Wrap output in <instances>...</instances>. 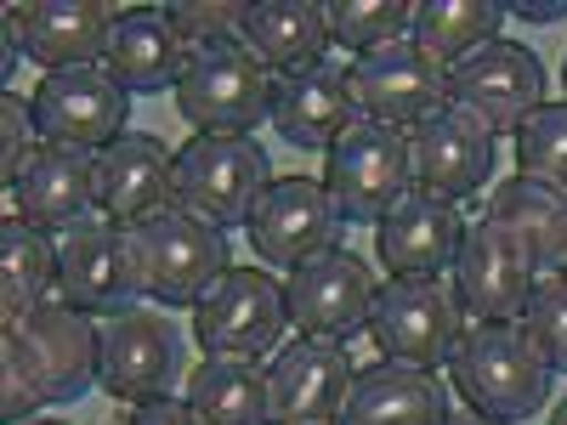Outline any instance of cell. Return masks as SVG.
I'll use <instances>...</instances> for the list:
<instances>
[{
    "label": "cell",
    "mask_w": 567,
    "mask_h": 425,
    "mask_svg": "<svg viewBox=\"0 0 567 425\" xmlns=\"http://www.w3.org/2000/svg\"><path fill=\"white\" fill-rule=\"evenodd\" d=\"M103 374V329L69 301H40L0 323V414L7 425L34 419V408L80 403Z\"/></svg>",
    "instance_id": "cell-1"
},
{
    "label": "cell",
    "mask_w": 567,
    "mask_h": 425,
    "mask_svg": "<svg viewBox=\"0 0 567 425\" xmlns=\"http://www.w3.org/2000/svg\"><path fill=\"white\" fill-rule=\"evenodd\" d=\"M449 374L465 408H477L499 425H523L550 397V369L523 335V323H465Z\"/></svg>",
    "instance_id": "cell-2"
},
{
    "label": "cell",
    "mask_w": 567,
    "mask_h": 425,
    "mask_svg": "<svg viewBox=\"0 0 567 425\" xmlns=\"http://www.w3.org/2000/svg\"><path fill=\"white\" fill-rule=\"evenodd\" d=\"M131 261H136L142 301H159V307H199L233 272L227 232L199 221L194 210H182V205H171V210L131 227Z\"/></svg>",
    "instance_id": "cell-3"
},
{
    "label": "cell",
    "mask_w": 567,
    "mask_h": 425,
    "mask_svg": "<svg viewBox=\"0 0 567 425\" xmlns=\"http://www.w3.org/2000/svg\"><path fill=\"white\" fill-rule=\"evenodd\" d=\"M176 114L194 136H256V125L272 120V69L245 40L199 45L176 85Z\"/></svg>",
    "instance_id": "cell-4"
},
{
    "label": "cell",
    "mask_w": 567,
    "mask_h": 425,
    "mask_svg": "<svg viewBox=\"0 0 567 425\" xmlns=\"http://www.w3.org/2000/svg\"><path fill=\"white\" fill-rule=\"evenodd\" d=\"M267 187L272 165L256 136H194L176 148V205L221 232L250 227Z\"/></svg>",
    "instance_id": "cell-5"
},
{
    "label": "cell",
    "mask_w": 567,
    "mask_h": 425,
    "mask_svg": "<svg viewBox=\"0 0 567 425\" xmlns=\"http://www.w3.org/2000/svg\"><path fill=\"white\" fill-rule=\"evenodd\" d=\"M414 187L409 170V136L381 120H352L323 154V194L336 199L341 221H374L381 227L386 210Z\"/></svg>",
    "instance_id": "cell-6"
},
{
    "label": "cell",
    "mask_w": 567,
    "mask_h": 425,
    "mask_svg": "<svg viewBox=\"0 0 567 425\" xmlns=\"http://www.w3.org/2000/svg\"><path fill=\"white\" fill-rule=\"evenodd\" d=\"M460 335H465V307L454 296V283H443V278H392L374 296L369 341L386 363L437 374L454 357Z\"/></svg>",
    "instance_id": "cell-7"
},
{
    "label": "cell",
    "mask_w": 567,
    "mask_h": 425,
    "mask_svg": "<svg viewBox=\"0 0 567 425\" xmlns=\"http://www.w3.org/2000/svg\"><path fill=\"white\" fill-rule=\"evenodd\" d=\"M449 103L465 108L488 136H516L539 108H545V63L528 52L523 40H488L483 52L449 69Z\"/></svg>",
    "instance_id": "cell-8"
},
{
    "label": "cell",
    "mask_w": 567,
    "mask_h": 425,
    "mask_svg": "<svg viewBox=\"0 0 567 425\" xmlns=\"http://www.w3.org/2000/svg\"><path fill=\"white\" fill-rule=\"evenodd\" d=\"M58 301L85 318H120L142 301L136 261H131V227L91 216L58 239Z\"/></svg>",
    "instance_id": "cell-9"
},
{
    "label": "cell",
    "mask_w": 567,
    "mask_h": 425,
    "mask_svg": "<svg viewBox=\"0 0 567 425\" xmlns=\"http://www.w3.org/2000/svg\"><path fill=\"white\" fill-rule=\"evenodd\" d=\"M374 296H381V283H374L369 261H358L347 250H329V256L290 272V283H284V312H290L296 335L347 346L352 335H369Z\"/></svg>",
    "instance_id": "cell-10"
},
{
    "label": "cell",
    "mask_w": 567,
    "mask_h": 425,
    "mask_svg": "<svg viewBox=\"0 0 567 425\" xmlns=\"http://www.w3.org/2000/svg\"><path fill=\"white\" fill-rule=\"evenodd\" d=\"M284 323V283L261 267H233L194 307V341L205 357H261L278 346Z\"/></svg>",
    "instance_id": "cell-11"
},
{
    "label": "cell",
    "mask_w": 567,
    "mask_h": 425,
    "mask_svg": "<svg viewBox=\"0 0 567 425\" xmlns=\"http://www.w3.org/2000/svg\"><path fill=\"white\" fill-rule=\"evenodd\" d=\"M29 108H34L40 142L103 154L109 142L125 136L131 91H120V80H114L103 63H97V69H63V74H45V80L34 85Z\"/></svg>",
    "instance_id": "cell-12"
},
{
    "label": "cell",
    "mask_w": 567,
    "mask_h": 425,
    "mask_svg": "<svg viewBox=\"0 0 567 425\" xmlns=\"http://www.w3.org/2000/svg\"><path fill=\"white\" fill-rule=\"evenodd\" d=\"M341 239V210L323 194V182L312 176H272V187L261 194L256 216H250V245L267 267L296 272L318 256H329Z\"/></svg>",
    "instance_id": "cell-13"
},
{
    "label": "cell",
    "mask_w": 567,
    "mask_h": 425,
    "mask_svg": "<svg viewBox=\"0 0 567 425\" xmlns=\"http://www.w3.org/2000/svg\"><path fill=\"white\" fill-rule=\"evenodd\" d=\"M187 381L182 374V335L148 307H131L103 323V374L97 386L120 403H159Z\"/></svg>",
    "instance_id": "cell-14"
},
{
    "label": "cell",
    "mask_w": 567,
    "mask_h": 425,
    "mask_svg": "<svg viewBox=\"0 0 567 425\" xmlns=\"http://www.w3.org/2000/svg\"><path fill=\"white\" fill-rule=\"evenodd\" d=\"M449 272H454V296L471 312V323H523L534 301V267L505 227H494L488 216L465 221V239Z\"/></svg>",
    "instance_id": "cell-15"
},
{
    "label": "cell",
    "mask_w": 567,
    "mask_h": 425,
    "mask_svg": "<svg viewBox=\"0 0 567 425\" xmlns=\"http://www.w3.org/2000/svg\"><path fill=\"white\" fill-rule=\"evenodd\" d=\"M352 103L363 120H381V125H420L449 108V69L420 52L414 40H398V45H381L352 63Z\"/></svg>",
    "instance_id": "cell-16"
},
{
    "label": "cell",
    "mask_w": 567,
    "mask_h": 425,
    "mask_svg": "<svg viewBox=\"0 0 567 425\" xmlns=\"http://www.w3.org/2000/svg\"><path fill=\"white\" fill-rule=\"evenodd\" d=\"M176 205V148L154 131H125L97 154V216L136 227Z\"/></svg>",
    "instance_id": "cell-17"
},
{
    "label": "cell",
    "mask_w": 567,
    "mask_h": 425,
    "mask_svg": "<svg viewBox=\"0 0 567 425\" xmlns=\"http://www.w3.org/2000/svg\"><path fill=\"white\" fill-rule=\"evenodd\" d=\"M409 170L414 187L437 199H477V187L494 176V136L465 108H443L409 131Z\"/></svg>",
    "instance_id": "cell-18"
},
{
    "label": "cell",
    "mask_w": 567,
    "mask_h": 425,
    "mask_svg": "<svg viewBox=\"0 0 567 425\" xmlns=\"http://www.w3.org/2000/svg\"><path fill=\"white\" fill-rule=\"evenodd\" d=\"M352 357L336 341L301 335L296 346H284L267 369L272 386V425H341L347 392H352Z\"/></svg>",
    "instance_id": "cell-19"
},
{
    "label": "cell",
    "mask_w": 567,
    "mask_h": 425,
    "mask_svg": "<svg viewBox=\"0 0 567 425\" xmlns=\"http://www.w3.org/2000/svg\"><path fill=\"white\" fill-rule=\"evenodd\" d=\"M23 52L45 69V74H63V69H97L109 58V40L120 12L109 0H29V7L7 12Z\"/></svg>",
    "instance_id": "cell-20"
},
{
    "label": "cell",
    "mask_w": 567,
    "mask_h": 425,
    "mask_svg": "<svg viewBox=\"0 0 567 425\" xmlns=\"http://www.w3.org/2000/svg\"><path fill=\"white\" fill-rule=\"evenodd\" d=\"M460 239H465V221L454 199L409 187L386 210V221L374 227V256H381L386 278H443L460 256Z\"/></svg>",
    "instance_id": "cell-21"
},
{
    "label": "cell",
    "mask_w": 567,
    "mask_h": 425,
    "mask_svg": "<svg viewBox=\"0 0 567 425\" xmlns=\"http://www.w3.org/2000/svg\"><path fill=\"white\" fill-rule=\"evenodd\" d=\"M12 199H18L23 221L63 239V232H74L80 221H91V210H97V154L40 142L23 165V176H18V187H12Z\"/></svg>",
    "instance_id": "cell-22"
},
{
    "label": "cell",
    "mask_w": 567,
    "mask_h": 425,
    "mask_svg": "<svg viewBox=\"0 0 567 425\" xmlns=\"http://www.w3.org/2000/svg\"><path fill=\"white\" fill-rule=\"evenodd\" d=\"M494 227H505L516 250L534 267V290L545 283H567V194L528 176H511L494 187V199L483 210Z\"/></svg>",
    "instance_id": "cell-23"
},
{
    "label": "cell",
    "mask_w": 567,
    "mask_h": 425,
    "mask_svg": "<svg viewBox=\"0 0 567 425\" xmlns=\"http://www.w3.org/2000/svg\"><path fill=\"white\" fill-rule=\"evenodd\" d=\"M187 63H194V45H187V34L171 23L165 7H131V12H120L114 40H109V58H103V69L120 80V91H131V97L176 91Z\"/></svg>",
    "instance_id": "cell-24"
},
{
    "label": "cell",
    "mask_w": 567,
    "mask_h": 425,
    "mask_svg": "<svg viewBox=\"0 0 567 425\" xmlns=\"http://www.w3.org/2000/svg\"><path fill=\"white\" fill-rule=\"evenodd\" d=\"M358 120L352 103V63H318L307 74L272 80V125L290 148H323Z\"/></svg>",
    "instance_id": "cell-25"
},
{
    "label": "cell",
    "mask_w": 567,
    "mask_h": 425,
    "mask_svg": "<svg viewBox=\"0 0 567 425\" xmlns=\"http://www.w3.org/2000/svg\"><path fill=\"white\" fill-rule=\"evenodd\" d=\"M341 425H449V386L425 369L381 357L352 374Z\"/></svg>",
    "instance_id": "cell-26"
},
{
    "label": "cell",
    "mask_w": 567,
    "mask_h": 425,
    "mask_svg": "<svg viewBox=\"0 0 567 425\" xmlns=\"http://www.w3.org/2000/svg\"><path fill=\"white\" fill-rule=\"evenodd\" d=\"M245 45L278 74H307L329 63V12L323 0H256L245 18Z\"/></svg>",
    "instance_id": "cell-27"
},
{
    "label": "cell",
    "mask_w": 567,
    "mask_h": 425,
    "mask_svg": "<svg viewBox=\"0 0 567 425\" xmlns=\"http://www.w3.org/2000/svg\"><path fill=\"white\" fill-rule=\"evenodd\" d=\"M182 403L199 425H272V386L256 357H205L182 381Z\"/></svg>",
    "instance_id": "cell-28"
},
{
    "label": "cell",
    "mask_w": 567,
    "mask_h": 425,
    "mask_svg": "<svg viewBox=\"0 0 567 425\" xmlns=\"http://www.w3.org/2000/svg\"><path fill=\"white\" fill-rule=\"evenodd\" d=\"M58 290V239L23 221L18 210L0 221V318H23Z\"/></svg>",
    "instance_id": "cell-29"
},
{
    "label": "cell",
    "mask_w": 567,
    "mask_h": 425,
    "mask_svg": "<svg viewBox=\"0 0 567 425\" xmlns=\"http://www.w3.org/2000/svg\"><path fill=\"white\" fill-rule=\"evenodd\" d=\"M499 23H505L499 0H420L409 40L420 52H432L443 69H454L471 52H483L488 40H499Z\"/></svg>",
    "instance_id": "cell-30"
},
{
    "label": "cell",
    "mask_w": 567,
    "mask_h": 425,
    "mask_svg": "<svg viewBox=\"0 0 567 425\" xmlns=\"http://www.w3.org/2000/svg\"><path fill=\"white\" fill-rule=\"evenodd\" d=\"M323 12H329V40L347 45V52H358V58L414 34V7L409 0H323Z\"/></svg>",
    "instance_id": "cell-31"
},
{
    "label": "cell",
    "mask_w": 567,
    "mask_h": 425,
    "mask_svg": "<svg viewBox=\"0 0 567 425\" xmlns=\"http://www.w3.org/2000/svg\"><path fill=\"white\" fill-rule=\"evenodd\" d=\"M516 176L567 194V103H545L516 131Z\"/></svg>",
    "instance_id": "cell-32"
},
{
    "label": "cell",
    "mask_w": 567,
    "mask_h": 425,
    "mask_svg": "<svg viewBox=\"0 0 567 425\" xmlns=\"http://www.w3.org/2000/svg\"><path fill=\"white\" fill-rule=\"evenodd\" d=\"M171 23L187 34V45H216V40H245V18H250V0H176L165 7Z\"/></svg>",
    "instance_id": "cell-33"
},
{
    "label": "cell",
    "mask_w": 567,
    "mask_h": 425,
    "mask_svg": "<svg viewBox=\"0 0 567 425\" xmlns=\"http://www.w3.org/2000/svg\"><path fill=\"white\" fill-rule=\"evenodd\" d=\"M523 335L534 341V352L545 357L550 374H567V283L534 290V301L523 312Z\"/></svg>",
    "instance_id": "cell-34"
},
{
    "label": "cell",
    "mask_w": 567,
    "mask_h": 425,
    "mask_svg": "<svg viewBox=\"0 0 567 425\" xmlns=\"http://www.w3.org/2000/svg\"><path fill=\"white\" fill-rule=\"evenodd\" d=\"M29 131H34V108L18 97V91H7L0 97V182H7V194L18 187L23 165H29Z\"/></svg>",
    "instance_id": "cell-35"
},
{
    "label": "cell",
    "mask_w": 567,
    "mask_h": 425,
    "mask_svg": "<svg viewBox=\"0 0 567 425\" xmlns=\"http://www.w3.org/2000/svg\"><path fill=\"white\" fill-rule=\"evenodd\" d=\"M125 425H199L194 419V408L187 403H176V397H159V403H142Z\"/></svg>",
    "instance_id": "cell-36"
},
{
    "label": "cell",
    "mask_w": 567,
    "mask_h": 425,
    "mask_svg": "<svg viewBox=\"0 0 567 425\" xmlns=\"http://www.w3.org/2000/svg\"><path fill=\"white\" fill-rule=\"evenodd\" d=\"M528 18V23H556V18H567V0H511L505 7V18Z\"/></svg>",
    "instance_id": "cell-37"
},
{
    "label": "cell",
    "mask_w": 567,
    "mask_h": 425,
    "mask_svg": "<svg viewBox=\"0 0 567 425\" xmlns=\"http://www.w3.org/2000/svg\"><path fill=\"white\" fill-rule=\"evenodd\" d=\"M0 34H7V52H0V74H12L18 69V52H23V40H18V29H12V18L0 23Z\"/></svg>",
    "instance_id": "cell-38"
},
{
    "label": "cell",
    "mask_w": 567,
    "mask_h": 425,
    "mask_svg": "<svg viewBox=\"0 0 567 425\" xmlns=\"http://www.w3.org/2000/svg\"><path fill=\"white\" fill-rule=\"evenodd\" d=\"M449 425H499V419H488V414H477V408H465V414H449Z\"/></svg>",
    "instance_id": "cell-39"
},
{
    "label": "cell",
    "mask_w": 567,
    "mask_h": 425,
    "mask_svg": "<svg viewBox=\"0 0 567 425\" xmlns=\"http://www.w3.org/2000/svg\"><path fill=\"white\" fill-rule=\"evenodd\" d=\"M550 425H567V397L556 403V414H550Z\"/></svg>",
    "instance_id": "cell-40"
},
{
    "label": "cell",
    "mask_w": 567,
    "mask_h": 425,
    "mask_svg": "<svg viewBox=\"0 0 567 425\" xmlns=\"http://www.w3.org/2000/svg\"><path fill=\"white\" fill-rule=\"evenodd\" d=\"M23 425H63V419H23Z\"/></svg>",
    "instance_id": "cell-41"
},
{
    "label": "cell",
    "mask_w": 567,
    "mask_h": 425,
    "mask_svg": "<svg viewBox=\"0 0 567 425\" xmlns=\"http://www.w3.org/2000/svg\"><path fill=\"white\" fill-rule=\"evenodd\" d=\"M561 80H567V69H561Z\"/></svg>",
    "instance_id": "cell-42"
}]
</instances>
